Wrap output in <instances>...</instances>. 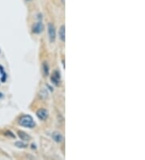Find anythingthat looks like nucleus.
<instances>
[{"label":"nucleus","instance_id":"nucleus-10","mask_svg":"<svg viewBox=\"0 0 145 160\" xmlns=\"http://www.w3.org/2000/svg\"><path fill=\"white\" fill-rule=\"evenodd\" d=\"M14 145L19 148H25L28 146V145L26 143L23 142V141H16V142L14 143Z\"/></svg>","mask_w":145,"mask_h":160},{"label":"nucleus","instance_id":"nucleus-2","mask_svg":"<svg viewBox=\"0 0 145 160\" xmlns=\"http://www.w3.org/2000/svg\"><path fill=\"white\" fill-rule=\"evenodd\" d=\"M48 36L51 42H54L56 39V31L55 27L52 23H49L48 25Z\"/></svg>","mask_w":145,"mask_h":160},{"label":"nucleus","instance_id":"nucleus-6","mask_svg":"<svg viewBox=\"0 0 145 160\" xmlns=\"http://www.w3.org/2000/svg\"><path fill=\"white\" fill-rule=\"evenodd\" d=\"M60 78V73L58 72V71H55V72H54L52 76L51 77V80H52V83H54V84H56V85L59 84Z\"/></svg>","mask_w":145,"mask_h":160},{"label":"nucleus","instance_id":"nucleus-11","mask_svg":"<svg viewBox=\"0 0 145 160\" xmlns=\"http://www.w3.org/2000/svg\"><path fill=\"white\" fill-rule=\"evenodd\" d=\"M1 97H2V94L0 93V98H1Z\"/></svg>","mask_w":145,"mask_h":160},{"label":"nucleus","instance_id":"nucleus-3","mask_svg":"<svg viewBox=\"0 0 145 160\" xmlns=\"http://www.w3.org/2000/svg\"><path fill=\"white\" fill-rule=\"evenodd\" d=\"M36 115L39 117V119L42 120V121H44V120L47 119V117L48 116V112L45 109H40V110L37 111L36 112Z\"/></svg>","mask_w":145,"mask_h":160},{"label":"nucleus","instance_id":"nucleus-4","mask_svg":"<svg viewBox=\"0 0 145 160\" xmlns=\"http://www.w3.org/2000/svg\"><path fill=\"white\" fill-rule=\"evenodd\" d=\"M44 30V25L42 24V22H38L33 25V28H32V31L35 33H40Z\"/></svg>","mask_w":145,"mask_h":160},{"label":"nucleus","instance_id":"nucleus-1","mask_svg":"<svg viewBox=\"0 0 145 160\" xmlns=\"http://www.w3.org/2000/svg\"><path fill=\"white\" fill-rule=\"evenodd\" d=\"M19 124L23 127L25 128H34V126L36 125V123L33 121V118L31 116L29 115H25L20 119Z\"/></svg>","mask_w":145,"mask_h":160},{"label":"nucleus","instance_id":"nucleus-8","mask_svg":"<svg viewBox=\"0 0 145 160\" xmlns=\"http://www.w3.org/2000/svg\"><path fill=\"white\" fill-rule=\"evenodd\" d=\"M18 135L21 138V140H24V141L31 140V137L29 136L28 133L23 132V131H19V132H18Z\"/></svg>","mask_w":145,"mask_h":160},{"label":"nucleus","instance_id":"nucleus-5","mask_svg":"<svg viewBox=\"0 0 145 160\" xmlns=\"http://www.w3.org/2000/svg\"><path fill=\"white\" fill-rule=\"evenodd\" d=\"M52 138L56 142H58V143L62 142L63 140H64V137L62 136V134H61L60 132H54L52 133Z\"/></svg>","mask_w":145,"mask_h":160},{"label":"nucleus","instance_id":"nucleus-12","mask_svg":"<svg viewBox=\"0 0 145 160\" xmlns=\"http://www.w3.org/2000/svg\"><path fill=\"white\" fill-rule=\"evenodd\" d=\"M26 1H31V0H26Z\"/></svg>","mask_w":145,"mask_h":160},{"label":"nucleus","instance_id":"nucleus-7","mask_svg":"<svg viewBox=\"0 0 145 160\" xmlns=\"http://www.w3.org/2000/svg\"><path fill=\"white\" fill-rule=\"evenodd\" d=\"M59 38L62 42L65 41V26L61 25L59 29Z\"/></svg>","mask_w":145,"mask_h":160},{"label":"nucleus","instance_id":"nucleus-9","mask_svg":"<svg viewBox=\"0 0 145 160\" xmlns=\"http://www.w3.org/2000/svg\"><path fill=\"white\" fill-rule=\"evenodd\" d=\"M42 68H43V72H44V76H48V73H49V67H48V63H47L46 61H44V62H43Z\"/></svg>","mask_w":145,"mask_h":160}]
</instances>
